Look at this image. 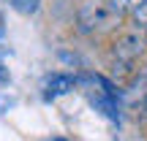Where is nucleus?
Listing matches in <instances>:
<instances>
[{
  "instance_id": "nucleus-1",
  "label": "nucleus",
  "mask_w": 147,
  "mask_h": 141,
  "mask_svg": "<svg viewBox=\"0 0 147 141\" xmlns=\"http://www.w3.org/2000/svg\"><path fill=\"white\" fill-rule=\"evenodd\" d=\"M120 25V16L109 8V3H87L79 8V33H98Z\"/></svg>"
},
{
  "instance_id": "nucleus-2",
  "label": "nucleus",
  "mask_w": 147,
  "mask_h": 141,
  "mask_svg": "<svg viewBox=\"0 0 147 141\" xmlns=\"http://www.w3.org/2000/svg\"><path fill=\"white\" fill-rule=\"evenodd\" d=\"M144 54V33L139 30H125L117 35V41L112 43V57L115 65H134Z\"/></svg>"
},
{
  "instance_id": "nucleus-3",
  "label": "nucleus",
  "mask_w": 147,
  "mask_h": 141,
  "mask_svg": "<svg viewBox=\"0 0 147 141\" xmlns=\"http://www.w3.org/2000/svg\"><path fill=\"white\" fill-rule=\"evenodd\" d=\"M74 87H79V76H74V73H52V76H47V82H44V98L47 100L63 98Z\"/></svg>"
},
{
  "instance_id": "nucleus-4",
  "label": "nucleus",
  "mask_w": 147,
  "mask_h": 141,
  "mask_svg": "<svg viewBox=\"0 0 147 141\" xmlns=\"http://www.w3.org/2000/svg\"><path fill=\"white\" fill-rule=\"evenodd\" d=\"M90 100H93V106H95V109H101L106 117H109V120H115V122L120 120V111H117V100L104 98V95H93Z\"/></svg>"
},
{
  "instance_id": "nucleus-5",
  "label": "nucleus",
  "mask_w": 147,
  "mask_h": 141,
  "mask_svg": "<svg viewBox=\"0 0 147 141\" xmlns=\"http://www.w3.org/2000/svg\"><path fill=\"white\" fill-rule=\"evenodd\" d=\"M142 3L144 0H109V8L115 11L117 16H123V14H134Z\"/></svg>"
},
{
  "instance_id": "nucleus-6",
  "label": "nucleus",
  "mask_w": 147,
  "mask_h": 141,
  "mask_svg": "<svg viewBox=\"0 0 147 141\" xmlns=\"http://www.w3.org/2000/svg\"><path fill=\"white\" fill-rule=\"evenodd\" d=\"M134 22H136V25H144V27H147V0H144L142 5H139L136 11H134Z\"/></svg>"
},
{
  "instance_id": "nucleus-7",
  "label": "nucleus",
  "mask_w": 147,
  "mask_h": 141,
  "mask_svg": "<svg viewBox=\"0 0 147 141\" xmlns=\"http://www.w3.org/2000/svg\"><path fill=\"white\" fill-rule=\"evenodd\" d=\"M0 82H8V71H5L3 60H0Z\"/></svg>"
},
{
  "instance_id": "nucleus-8",
  "label": "nucleus",
  "mask_w": 147,
  "mask_h": 141,
  "mask_svg": "<svg viewBox=\"0 0 147 141\" xmlns=\"http://www.w3.org/2000/svg\"><path fill=\"white\" fill-rule=\"evenodd\" d=\"M144 111H147V95H144Z\"/></svg>"
},
{
  "instance_id": "nucleus-9",
  "label": "nucleus",
  "mask_w": 147,
  "mask_h": 141,
  "mask_svg": "<svg viewBox=\"0 0 147 141\" xmlns=\"http://www.w3.org/2000/svg\"><path fill=\"white\" fill-rule=\"evenodd\" d=\"M144 79H147V71H144Z\"/></svg>"
},
{
  "instance_id": "nucleus-10",
  "label": "nucleus",
  "mask_w": 147,
  "mask_h": 141,
  "mask_svg": "<svg viewBox=\"0 0 147 141\" xmlns=\"http://www.w3.org/2000/svg\"><path fill=\"white\" fill-rule=\"evenodd\" d=\"M144 33H147V27H144Z\"/></svg>"
}]
</instances>
